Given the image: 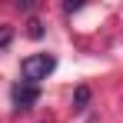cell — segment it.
Instances as JSON below:
<instances>
[{
    "mask_svg": "<svg viewBox=\"0 0 123 123\" xmlns=\"http://www.w3.org/2000/svg\"><path fill=\"white\" fill-rule=\"evenodd\" d=\"M10 100H13L17 110H30L33 103L40 100V90H37V86H30V83H17V86L10 90Z\"/></svg>",
    "mask_w": 123,
    "mask_h": 123,
    "instance_id": "cell-2",
    "label": "cell"
},
{
    "mask_svg": "<svg viewBox=\"0 0 123 123\" xmlns=\"http://www.w3.org/2000/svg\"><path fill=\"white\" fill-rule=\"evenodd\" d=\"M53 70H57V57H53V53H30V57L20 63V77H23V83H30V86H37L40 80H47Z\"/></svg>",
    "mask_w": 123,
    "mask_h": 123,
    "instance_id": "cell-1",
    "label": "cell"
},
{
    "mask_svg": "<svg viewBox=\"0 0 123 123\" xmlns=\"http://www.w3.org/2000/svg\"><path fill=\"white\" fill-rule=\"evenodd\" d=\"M27 37H33V40H40V37H43V23L37 20V17L27 23Z\"/></svg>",
    "mask_w": 123,
    "mask_h": 123,
    "instance_id": "cell-4",
    "label": "cell"
},
{
    "mask_svg": "<svg viewBox=\"0 0 123 123\" xmlns=\"http://www.w3.org/2000/svg\"><path fill=\"white\" fill-rule=\"evenodd\" d=\"M90 97H93V93H90V86H77V93H73V106L83 110V106L90 103Z\"/></svg>",
    "mask_w": 123,
    "mask_h": 123,
    "instance_id": "cell-3",
    "label": "cell"
},
{
    "mask_svg": "<svg viewBox=\"0 0 123 123\" xmlns=\"http://www.w3.org/2000/svg\"><path fill=\"white\" fill-rule=\"evenodd\" d=\"M10 40H13V27H7V23H3V27H0V50H3Z\"/></svg>",
    "mask_w": 123,
    "mask_h": 123,
    "instance_id": "cell-5",
    "label": "cell"
}]
</instances>
